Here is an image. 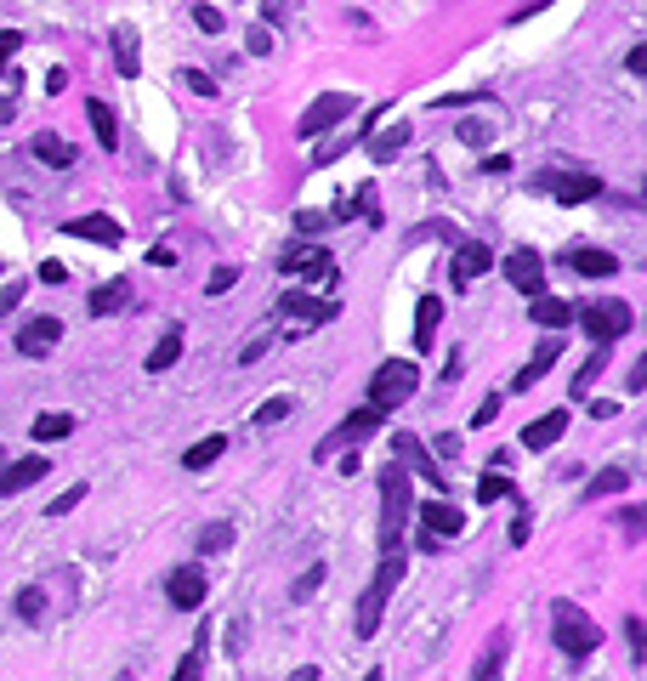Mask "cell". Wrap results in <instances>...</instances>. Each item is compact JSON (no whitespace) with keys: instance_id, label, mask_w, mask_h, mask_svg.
I'll return each mask as SVG.
<instances>
[{"instance_id":"1","label":"cell","mask_w":647,"mask_h":681,"mask_svg":"<svg viewBox=\"0 0 647 681\" xmlns=\"http://www.w3.org/2000/svg\"><path fill=\"white\" fill-rule=\"evenodd\" d=\"M415 386H420L415 358H386V364H375V375H369V403H375L381 415H392L398 403L415 398Z\"/></svg>"},{"instance_id":"2","label":"cell","mask_w":647,"mask_h":681,"mask_svg":"<svg viewBox=\"0 0 647 681\" xmlns=\"http://www.w3.org/2000/svg\"><path fill=\"white\" fill-rule=\"evenodd\" d=\"M381 551H398L403 523H409V472L403 466H381Z\"/></svg>"},{"instance_id":"3","label":"cell","mask_w":647,"mask_h":681,"mask_svg":"<svg viewBox=\"0 0 647 681\" xmlns=\"http://www.w3.org/2000/svg\"><path fill=\"white\" fill-rule=\"evenodd\" d=\"M551 636H557V647L568 653V659H591L596 647H602V630L585 619V608H574V602H557L551 608Z\"/></svg>"},{"instance_id":"4","label":"cell","mask_w":647,"mask_h":681,"mask_svg":"<svg viewBox=\"0 0 647 681\" xmlns=\"http://www.w3.org/2000/svg\"><path fill=\"white\" fill-rule=\"evenodd\" d=\"M381 420H386V415L375 409V403H364V409H352V415L341 420V426H335V432H330V437H324V443L313 449V460H330V454H341L347 443H364L369 432H381Z\"/></svg>"},{"instance_id":"5","label":"cell","mask_w":647,"mask_h":681,"mask_svg":"<svg viewBox=\"0 0 647 681\" xmlns=\"http://www.w3.org/2000/svg\"><path fill=\"white\" fill-rule=\"evenodd\" d=\"M540 188L557 199V205H591V199H602V176L591 171H545Z\"/></svg>"},{"instance_id":"6","label":"cell","mask_w":647,"mask_h":681,"mask_svg":"<svg viewBox=\"0 0 647 681\" xmlns=\"http://www.w3.org/2000/svg\"><path fill=\"white\" fill-rule=\"evenodd\" d=\"M279 273H290V279H335V262H330V250L324 245H284L279 256Z\"/></svg>"},{"instance_id":"7","label":"cell","mask_w":647,"mask_h":681,"mask_svg":"<svg viewBox=\"0 0 647 681\" xmlns=\"http://www.w3.org/2000/svg\"><path fill=\"white\" fill-rule=\"evenodd\" d=\"M392 449H398V466H409L415 477H426L432 489H449V477H443V466L432 460V449H426V443H420L415 432H398V437H392Z\"/></svg>"},{"instance_id":"8","label":"cell","mask_w":647,"mask_h":681,"mask_svg":"<svg viewBox=\"0 0 647 681\" xmlns=\"http://www.w3.org/2000/svg\"><path fill=\"white\" fill-rule=\"evenodd\" d=\"M630 307L625 301H596V307H585V335L591 341H619V335H630Z\"/></svg>"},{"instance_id":"9","label":"cell","mask_w":647,"mask_h":681,"mask_svg":"<svg viewBox=\"0 0 647 681\" xmlns=\"http://www.w3.org/2000/svg\"><path fill=\"white\" fill-rule=\"evenodd\" d=\"M352 108H358V103H352L347 91H330V97H318V103L307 108V114H301V120H296V131H301V137H318V131H330V125H341V120H347Z\"/></svg>"},{"instance_id":"10","label":"cell","mask_w":647,"mask_h":681,"mask_svg":"<svg viewBox=\"0 0 647 681\" xmlns=\"http://www.w3.org/2000/svg\"><path fill=\"white\" fill-rule=\"evenodd\" d=\"M57 341H63V318H57V313H40V318H29V324L18 330V352H23V358H46Z\"/></svg>"},{"instance_id":"11","label":"cell","mask_w":647,"mask_h":681,"mask_svg":"<svg viewBox=\"0 0 647 681\" xmlns=\"http://www.w3.org/2000/svg\"><path fill=\"white\" fill-rule=\"evenodd\" d=\"M279 313L284 318H296V330L290 335H301V330H313V324H330L335 318V301H324V296H279Z\"/></svg>"},{"instance_id":"12","label":"cell","mask_w":647,"mask_h":681,"mask_svg":"<svg viewBox=\"0 0 647 681\" xmlns=\"http://www.w3.org/2000/svg\"><path fill=\"white\" fill-rule=\"evenodd\" d=\"M506 279L517 284L528 301L545 296V262H540V250H511V256H506Z\"/></svg>"},{"instance_id":"13","label":"cell","mask_w":647,"mask_h":681,"mask_svg":"<svg viewBox=\"0 0 647 681\" xmlns=\"http://www.w3.org/2000/svg\"><path fill=\"white\" fill-rule=\"evenodd\" d=\"M489 267H494V250H489V245H477V239H460V245H455V262H449V279L466 290V284L483 279Z\"/></svg>"},{"instance_id":"14","label":"cell","mask_w":647,"mask_h":681,"mask_svg":"<svg viewBox=\"0 0 647 681\" xmlns=\"http://www.w3.org/2000/svg\"><path fill=\"white\" fill-rule=\"evenodd\" d=\"M165 602L182 608V613H193L199 602H205V574H199V568H176V574L165 579Z\"/></svg>"},{"instance_id":"15","label":"cell","mask_w":647,"mask_h":681,"mask_svg":"<svg viewBox=\"0 0 647 681\" xmlns=\"http://www.w3.org/2000/svg\"><path fill=\"white\" fill-rule=\"evenodd\" d=\"M420 528L438 534V540H455L460 528H466V511H455L449 500H420Z\"/></svg>"},{"instance_id":"16","label":"cell","mask_w":647,"mask_h":681,"mask_svg":"<svg viewBox=\"0 0 647 681\" xmlns=\"http://www.w3.org/2000/svg\"><path fill=\"white\" fill-rule=\"evenodd\" d=\"M557 358H562V341H540V352L528 358L517 375H511V392H528V386H540L551 369H557Z\"/></svg>"},{"instance_id":"17","label":"cell","mask_w":647,"mask_h":681,"mask_svg":"<svg viewBox=\"0 0 647 681\" xmlns=\"http://www.w3.org/2000/svg\"><path fill=\"white\" fill-rule=\"evenodd\" d=\"M63 233L69 239H91V245H120L125 239V227L114 216H74V222H63Z\"/></svg>"},{"instance_id":"18","label":"cell","mask_w":647,"mask_h":681,"mask_svg":"<svg viewBox=\"0 0 647 681\" xmlns=\"http://www.w3.org/2000/svg\"><path fill=\"white\" fill-rule=\"evenodd\" d=\"M52 472L40 454H29V460H12V466H0V494H23V489H35L40 477Z\"/></svg>"},{"instance_id":"19","label":"cell","mask_w":647,"mask_h":681,"mask_svg":"<svg viewBox=\"0 0 647 681\" xmlns=\"http://www.w3.org/2000/svg\"><path fill=\"white\" fill-rule=\"evenodd\" d=\"M568 432V409H551V415H534L523 426V449H551L557 437Z\"/></svg>"},{"instance_id":"20","label":"cell","mask_w":647,"mask_h":681,"mask_svg":"<svg viewBox=\"0 0 647 681\" xmlns=\"http://www.w3.org/2000/svg\"><path fill=\"white\" fill-rule=\"evenodd\" d=\"M91 318H108V313H125V307H131V284L125 279H108V284H97V290H91Z\"/></svg>"},{"instance_id":"21","label":"cell","mask_w":647,"mask_h":681,"mask_svg":"<svg viewBox=\"0 0 647 681\" xmlns=\"http://www.w3.org/2000/svg\"><path fill=\"white\" fill-rule=\"evenodd\" d=\"M528 318H534L540 330L562 335V324L574 318V307H568V301H562V296H534V301H528Z\"/></svg>"},{"instance_id":"22","label":"cell","mask_w":647,"mask_h":681,"mask_svg":"<svg viewBox=\"0 0 647 681\" xmlns=\"http://www.w3.org/2000/svg\"><path fill=\"white\" fill-rule=\"evenodd\" d=\"M114 69H120L125 80H137V74H142V57H137V29H131V23H114Z\"/></svg>"},{"instance_id":"23","label":"cell","mask_w":647,"mask_h":681,"mask_svg":"<svg viewBox=\"0 0 647 681\" xmlns=\"http://www.w3.org/2000/svg\"><path fill=\"white\" fill-rule=\"evenodd\" d=\"M438 324H443V301L438 296H420V307H415V347L420 352L438 341Z\"/></svg>"},{"instance_id":"24","label":"cell","mask_w":647,"mask_h":681,"mask_svg":"<svg viewBox=\"0 0 647 681\" xmlns=\"http://www.w3.org/2000/svg\"><path fill=\"white\" fill-rule=\"evenodd\" d=\"M35 159H40V165H52V171H69V165H74V142H63L57 131H40V137H35Z\"/></svg>"},{"instance_id":"25","label":"cell","mask_w":647,"mask_h":681,"mask_svg":"<svg viewBox=\"0 0 647 681\" xmlns=\"http://www.w3.org/2000/svg\"><path fill=\"white\" fill-rule=\"evenodd\" d=\"M568 262H574L579 273H585V279H613V273H619V262H613L608 250H591V245H579L574 256H568Z\"/></svg>"},{"instance_id":"26","label":"cell","mask_w":647,"mask_h":681,"mask_svg":"<svg viewBox=\"0 0 647 681\" xmlns=\"http://www.w3.org/2000/svg\"><path fill=\"white\" fill-rule=\"evenodd\" d=\"M86 114H91V131H97V142H103V148H120V120H114V108H108L103 97H91Z\"/></svg>"},{"instance_id":"27","label":"cell","mask_w":647,"mask_h":681,"mask_svg":"<svg viewBox=\"0 0 647 681\" xmlns=\"http://www.w3.org/2000/svg\"><path fill=\"white\" fill-rule=\"evenodd\" d=\"M222 449H228V437L210 432V437H199V443L182 454V466H188V472H205V466H216V460H222Z\"/></svg>"},{"instance_id":"28","label":"cell","mask_w":647,"mask_h":681,"mask_svg":"<svg viewBox=\"0 0 647 681\" xmlns=\"http://www.w3.org/2000/svg\"><path fill=\"white\" fill-rule=\"evenodd\" d=\"M403 142H409V125H386L381 137H375V131H369V159H375V165H381V159H392V154H403Z\"/></svg>"},{"instance_id":"29","label":"cell","mask_w":647,"mask_h":681,"mask_svg":"<svg viewBox=\"0 0 647 681\" xmlns=\"http://www.w3.org/2000/svg\"><path fill=\"white\" fill-rule=\"evenodd\" d=\"M381 608H386V591H381V585H369L364 602H358V636H364V642L381 630Z\"/></svg>"},{"instance_id":"30","label":"cell","mask_w":647,"mask_h":681,"mask_svg":"<svg viewBox=\"0 0 647 681\" xmlns=\"http://www.w3.org/2000/svg\"><path fill=\"white\" fill-rule=\"evenodd\" d=\"M176 358H182V330H165V335H159V347L148 352V375H165Z\"/></svg>"},{"instance_id":"31","label":"cell","mask_w":647,"mask_h":681,"mask_svg":"<svg viewBox=\"0 0 647 681\" xmlns=\"http://www.w3.org/2000/svg\"><path fill=\"white\" fill-rule=\"evenodd\" d=\"M506 494H511V477L500 472V466H489V472L477 477V506H500Z\"/></svg>"},{"instance_id":"32","label":"cell","mask_w":647,"mask_h":681,"mask_svg":"<svg viewBox=\"0 0 647 681\" xmlns=\"http://www.w3.org/2000/svg\"><path fill=\"white\" fill-rule=\"evenodd\" d=\"M69 432H74V415H35V426H29L35 443H63Z\"/></svg>"},{"instance_id":"33","label":"cell","mask_w":647,"mask_h":681,"mask_svg":"<svg viewBox=\"0 0 647 681\" xmlns=\"http://www.w3.org/2000/svg\"><path fill=\"white\" fill-rule=\"evenodd\" d=\"M12 608H18V619H23V625H40V619H46V591H40V585H23Z\"/></svg>"},{"instance_id":"34","label":"cell","mask_w":647,"mask_h":681,"mask_svg":"<svg viewBox=\"0 0 647 681\" xmlns=\"http://www.w3.org/2000/svg\"><path fill=\"white\" fill-rule=\"evenodd\" d=\"M608 352H613V341H596L591 364H585V369H579V375H574V398H585V392H591V381H596V375H602V364H608Z\"/></svg>"},{"instance_id":"35","label":"cell","mask_w":647,"mask_h":681,"mask_svg":"<svg viewBox=\"0 0 647 681\" xmlns=\"http://www.w3.org/2000/svg\"><path fill=\"white\" fill-rule=\"evenodd\" d=\"M625 489H630V472L625 466H608V472L591 483V500H602V494H625Z\"/></svg>"},{"instance_id":"36","label":"cell","mask_w":647,"mask_h":681,"mask_svg":"<svg viewBox=\"0 0 647 681\" xmlns=\"http://www.w3.org/2000/svg\"><path fill=\"white\" fill-rule=\"evenodd\" d=\"M500 653H506V630L489 642V653H483V664H477V681H500V664H506Z\"/></svg>"},{"instance_id":"37","label":"cell","mask_w":647,"mask_h":681,"mask_svg":"<svg viewBox=\"0 0 647 681\" xmlns=\"http://www.w3.org/2000/svg\"><path fill=\"white\" fill-rule=\"evenodd\" d=\"M193 29H199V35H222V29H228V18H222L216 6H205V0H199V6H193Z\"/></svg>"},{"instance_id":"38","label":"cell","mask_w":647,"mask_h":681,"mask_svg":"<svg viewBox=\"0 0 647 681\" xmlns=\"http://www.w3.org/2000/svg\"><path fill=\"white\" fill-rule=\"evenodd\" d=\"M290 409H296L290 398H267L262 409H256V420H250V426H279V420H290Z\"/></svg>"},{"instance_id":"39","label":"cell","mask_w":647,"mask_h":681,"mask_svg":"<svg viewBox=\"0 0 647 681\" xmlns=\"http://www.w3.org/2000/svg\"><path fill=\"white\" fill-rule=\"evenodd\" d=\"M228 545H233V523H210L205 534H199V551H205V557L210 551H228Z\"/></svg>"},{"instance_id":"40","label":"cell","mask_w":647,"mask_h":681,"mask_svg":"<svg viewBox=\"0 0 647 681\" xmlns=\"http://www.w3.org/2000/svg\"><path fill=\"white\" fill-rule=\"evenodd\" d=\"M318 585H324V562H313V568H307V574H301L296 585H290V602H307V596H313Z\"/></svg>"},{"instance_id":"41","label":"cell","mask_w":647,"mask_h":681,"mask_svg":"<svg viewBox=\"0 0 647 681\" xmlns=\"http://www.w3.org/2000/svg\"><path fill=\"white\" fill-rule=\"evenodd\" d=\"M625 642H630V659L642 664V659H647V625H642V619H636V613H630V619H625Z\"/></svg>"},{"instance_id":"42","label":"cell","mask_w":647,"mask_h":681,"mask_svg":"<svg viewBox=\"0 0 647 681\" xmlns=\"http://www.w3.org/2000/svg\"><path fill=\"white\" fill-rule=\"evenodd\" d=\"M80 500H86V483H74V489H63V494H57V500H52V511H46V517H52V523H57V517H69V511L80 506Z\"/></svg>"},{"instance_id":"43","label":"cell","mask_w":647,"mask_h":681,"mask_svg":"<svg viewBox=\"0 0 647 681\" xmlns=\"http://www.w3.org/2000/svg\"><path fill=\"white\" fill-rule=\"evenodd\" d=\"M233 284H239V267H216V273L205 279V296H228Z\"/></svg>"},{"instance_id":"44","label":"cell","mask_w":647,"mask_h":681,"mask_svg":"<svg viewBox=\"0 0 647 681\" xmlns=\"http://www.w3.org/2000/svg\"><path fill=\"white\" fill-rule=\"evenodd\" d=\"M489 137H494V125H489V120H460V142H472V148H483Z\"/></svg>"},{"instance_id":"45","label":"cell","mask_w":647,"mask_h":681,"mask_svg":"<svg viewBox=\"0 0 647 681\" xmlns=\"http://www.w3.org/2000/svg\"><path fill=\"white\" fill-rule=\"evenodd\" d=\"M182 86H188L193 97H216V80H210V74H199V69H182Z\"/></svg>"},{"instance_id":"46","label":"cell","mask_w":647,"mask_h":681,"mask_svg":"<svg viewBox=\"0 0 647 681\" xmlns=\"http://www.w3.org/2000/svg\"><path fill=\"white\" fill-rule=\"evenodd\" d=\"M245 46H250V57H267V52H273V29H262V23H256V29L245 35Z\"/></svg>"},{"instance_id":"47","label":"cell","mask_w":647,"mask_h":681,"mask_svg":"<svg viewBox=\"0 0 647 681\" xmlns=\"http://www.w3.org/2000/svg\"><path fill=\"white\" fill-rule=\"evenodd\" d=\"M18 46H23L18 29H0V74H6V63H12V57H18Z\"/></svg>"},{"instance_id":"48","label":"cell","mask_w":647,"mask_h":681,"mask_svg":"<svg viewBox=\"0 0 647 681\" xmlns=\"http://www.w3.org/2000/svg\"><path fill=\"white\" fill-rule=\"evenodd\" d=\"M296 227H301V233H324L330 216H324V210H296Z\"/></svg>"},{"instance_id":"49","label":"cell","mask_w":647,"mask_h":681,"mask_svg":"<svg viewBox=\"0 0 647 681\" xmlns=\"http://www.w3.org/2000/svg\"><path fill=\"white\" fill-rule=\"evenodd\" d=\"M69 279V267L63 262H40V284H63Z\"/></svg>"},{"instance_id":"50","label":"cell","mask_w":647,"mask_h":681,"mask_svg":"<svg viewBox=\"0 0 647 681\" xmlns=\"http://www.w3.org/2000/svg\"><path fill=\"white\" fill-rule=\"evenodd\" d=\"M494 415H500V398H483L477 403V415H472V426H489Z\"/></svg>"},{"instance_id":"51","label":"cell","mask_w":647,"mask_h":681,"mask_svg":"<svg viewBox=\"0 0 647 681\" xmlns=\"http://www.w3.org/2000/svg\"><path fill=\"white\" fill-rule=\"evenodd\" d=\"M171 681H199V653H188V659L176 664V676Z\"/></svg>"},{"instance_id":"52","label":"cell","mask_w":647,"mask_h":681,"mask_svg":"<svg viewBox=\"0 0 647 681\" xmlns=\"http://www.w3.org/2000/svg\"><path fill=\"white\" fill-rule=\"evenodd\" d=\"M613 415H619V403L613 398H591V420H613Z\"/></svg>"},{"instance_id":"53","label":"cell","mask_w":647,"mask_h":681,"mask_svg":"<svg viewBox=\"0 0 647 681\" xmlns=\"http://www.w3.org/2000/svg\"><path fill=\"white\" fill-rule=\"evenodd\" d=\"M630 392H647V358L642 364H630Z\"/></svg>"},{"instance_id":"54","label":"cell","mask_w":647,"mask_h":681,"mask_svg":"<svg viewBox=\"0 0 647 681\" xmlns=\"http://www.w3.org/2000/svg\"><path fill=\"white\" fill-rule=\"evenodd\" d=\"M438 454H443V460H455V454H460V437L443 432V437H438Z\"/></svg>"},{"instance_id":"55","label":"cell","mask_w":647,"mask_h":681,"mask_svg":"<svg viewBox=\"0 0 647 681\" xmlns=\"http://www.w3.org/2000/svg\"><path fill=\"white\" fill-rule=\"evenodd\" d=\"M511 545H528V511H517V523H511Z\"/></svg>"},{"instance_id":"56","label":"cell","mask_w":647,"mask_h":681,"mask_svg":"<svg viewBox=\"0 0 647 681\" xmlns=\"http://www.w3.org/2000/svg\"><path fill=\"white\" fill-rule=\"evenodd\" d=\"M625 69H630V74H647V46H636V52L625 57Z\"/></svg>"},{"instance_id":"57","label":"cell","mask_w":647,"mask_h":681,"mask_svg":"<svg viewBox=\"0 0 647 681\" xmlns=\"http://www.w3.org/2000/svg\"><path fill=\"white\" fill-rule=\"evenodd\" d=\"M18 301H23V279H12L6 284V296H0V307H18Z\"/></svg>"},{"instance_id":"58","label":"cell","mask_w":647,"mask_h":681,"mask_svg":"<svg viewBox=\"0 0 647 681\" xmlns=\"http://www.w3.org/2000/svg\"><path fill=\"white\" fill-rule=\"evenodd\" d=\"M262 12H267V23H279L284 18V0H262Z\"/></svg>"},{"instance_id":"59","label":"cell","mask_w":647,"mask_h":681,"mask_svg":"<svg viewBox=\"0 0 647 681\" xmlns=\"http://www.w3.org/2000/svg\"><path fill=\"white\" fill-rule=\"evenodd\" d=\"M290 681H318V664H301V670H296Z\"/></svg>"},{"instance_id":"60","label":"cell","mask_w":647,"mask_h":681,"mask_svg":"<svg viewBox=\"0 0 647 681\" xmlns=\"http://www.w3.org/2000/svg\"><path fill=\"white\" fill-rule=\"evenodd\" d=\"M364 681H381V670H369V676H364Z\"/></svg>"},{"instance_id":"61","label":"cell","mask_w":647,"mask_h":681,"mask_svg":"<svg viewBox=\"0 0 647 681\" xmlns=\"http://www.w3.org/2000/svg\"><path fill=\"white\" fill-rule=\"evenodd\" d=\"M0 466H6V454H0Z\"/></svg>"}]
</instances>
